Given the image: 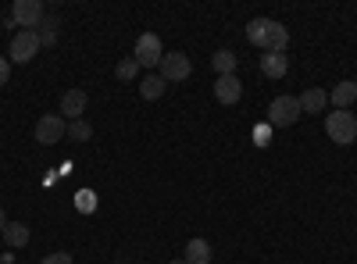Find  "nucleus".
Listing matches in <instances>:
<instances>
[{"label": "nucleus", "instance_id": "obj_1", "mask_svg": "<svg viewBox=\"0 0 357 264\" xmlns=\"http://www.w3.org/2000/svg\"><path fill=\"white\" fill-rule=\"evenodd\" d=\"M247 40H250L254 47H261L264 54H286V47H289V29H286L282 22H275V18H254V22L247 25Z\"/></svg>", "mask_w": 357, "mask_h": 264}, {"label": "nucleus", "instance_id": "obj_2", "mask_svg": "<svg viewBox=\"0 0 357 264\" xmlns=\"http://www.w3.org/2000/svg\"><path fill=\"white\" fill-rule=\"evenodd\" d=\"M301 100H296V97H275L272 104H268V125H272V129H289L296 118H301Z\"/></svg>", "mask_w": 357, "mask_h": 264}, {"label": "nucleus", "instance_id": "obj_3", "mask_svg": "<svg viewBox=\"0 0 357 264\" xmlns=\"http://www.w3.org/2000/svg\"><path fill=\"white\" fill-rule=\"evenodd\" d=\"M325 132H329L333 143L350 146V143L357 139V118H354L350 111H333L329 118H325Z\"/></svg>", "mask_w": 357, "mask_h": 264}, {"label": "nucleus", "instance_id": "obj_4", "mask_svg": "<svg viewBox=\"0 0 357 264\" xmlns=\"http://www.w3.org/2000/svg\"><path fill=\"white\" fill-rule=\"evenodd\" d=\"M132 57H136V65H139V68H158V65H161V57H165L161 36H158V33H143V36L136 40Z\"/></svg>", "mask_w": 357, "mask_h": 264}, {"label": "nucleus", "instance_id": "obj_5", "mask_svg": "<svg viewBox=\"0 0 357 264\" xmlns=\"http://www.w3.org/2000/svg\"><path fill=\"white\" fill-rule=\"evenodd\" d=\"M40 33H36V29H22V33L11 40V61L15 65H29V61H33V57L40 54Z\"/></svg>", "mask_w": 357, "mask_h": 264}, {"label": "nucleus", "instance_id": "obj_6", "mask_svg": "<svg viewBox=\"0 0 357 264\" xmlns=\"http://www.w3.org/2000/svg\"><path fill=\"white\" fill-rule=\"evenodd\" d=\"M65 136H68V122L61 118V114H43V118L36 122V143H43V146L61 143Z\"/></svg>", "mask_w": 357, "mask_h": 264}, {"label": "nucleus", "instance_id": "obj_7", "mask_svg": "<svg viewBox=\"0 0 357 264\" xmlns=\"http://www.w3.org/2000/svg\"><path fill=\"white\" fill-rule=\"evenodd\" d=\"M158 68H161L158 75H161L165 82H183V79H190V72H193L190 57H186L183 50H175V54H165Z\"/></svg>", "mask_w": 357, "mask_h": 264}, {"label": "nucleus", "instance_id": "obj_8", "mask_svg": "<svg viewBox=\"0 0 357 264\" xmlns=\"http://www.w3.org/2000/svg\"><path fill=\"white\" fill-rule=\"evenodd\" d=\"M43 4L40 0H15L11 4V22L15 25H22V29H36V25H43Z\"/></svg>", "mask_w": 357, "mask_h": 264}, {"label": "nucleus", "instance_id": "obj_9", "mask_svg": "<svg viewBox=\"0 0 357 264\" xmlns=\"http://www.w3.org/2000/svg\"><path fill=\"white\" fill-rule=\"evenodd\" d=\"M215 97H218V104H236L243 97L240 79H236V75H218L215 79Z\"/></svg>", "mask_w": 357, "mask_h": 264}, {"label": "nucleus", "instance_id": "obj_10", "mask_svg": "<svg viewBox=\"0 0 357 264\" xmlns=\"http://www.w3.org/2000/svg\"><path fill=\"white\" fill-rule=\"evenodd\" d=\"M86 90H68L65 97H61V118H68V122H79L82 118V111H86Z\"/></svg>", "mask_w": 357, "mask_h": 264}, {"label": "nucleus", "instance_id": "obj_11", "mask_svg": "<svg viewBox=\"0 0 357 264\" xmlns=\"http://www.w3.org/2000/svg\"><path fill=\"white\" fill-rule=\"evenodd\" d=\"M296 100H301V111H304V114H321L325 104H329V93L318 90V86H311V90H304Z\"/></svg>", "mask_w": 357, "mask_h": 264}, {"label": "nucleus", "instance_id": "obj_12", "mask_svg": "<svg viewBox=\"0 0 357 264\" xmlns=\"http://www.w3.org/2000/svg\"><path fill=\"white\" fill-rule=\"evenodd\" d=\"M211 257H215V250H211V243H207V240H190L186 243V254H183L186 264H211Z\"/></svg>", "mask_w": 357, "mask_h": 264}, {"label": "nucleus", "instance_id": "obj_13", "mask_svg": "<svg viewBox=\"0 0 357 264\" xmlns=\"http://www.w3.org/2000/svg\"><path fill=\"white\" fill-rule=\"evenodd\" d=\"M261 72H264L268 79H282V75L289 72V57H286V54H264V57H261Z\"/></svg>", "mask_w": 357, "mask_h": 264}, {"label": "nucleus", "instance_id": "obj_14", "mask_svg": "<svg viewBox=\"0 0 357 264\" xmlns=\"http://www.w3.org/2000/svg\"><path fill=\"white\" fill-rule=\"evenodd\" d=\"M329 100L336 104V111H350V104L357 100V82H340L329 93Z\"/></svg>", "mask_w": 357, "mask_h": 264}, {"label": "nucleus", "instance_id": "obj_15", "mask_svg": "<svg viewBox=\"0 0 357 264\" xmlns=\"http://www.w3.org/2000/svg\"><path fill=\"white\" fill-rule=\"evenodd\" d=\"M165 86H168V82H165L161 75H146V79L139 82V97H143V100H158V97L165 93Z\"/></svg>", "mask_w": 357, "mask_h": 264}, {"label": "nucleus", "instance_id": "obj_16", "mask_svg": "<svg viewBox=\"0 0 357 264\" xmlns=\"http://www.w3.org/2000/svg\"><path fill=\"white\" fill-rule=\"evenodd\" d=\"M4 240H8V247H25L29 243V225H22V222H8V228H4Z\"/></svg>", "mask_w": 357, "mask_h": 264}, {"label": "nucleus", "instance_id": "obj_17", "mask_svg": "<svg viewBox=\"0 0 357 264\" xmlns=\"http://www.w3.org/2000/svg\"><path fill=\"white\" fill-rule=\"evenodd\" d=\"M236 61H240V57H236L232 50H218V54L211 57V65H215L218 75H236Z\"/></svg>", "mask_w": 357, "mask_h": 264}, {"label": "nucleus", "instance_id": "obj_18", "mask_svg": "<svg viewBox=\"0 0 357 264\" xmlns=\"http://www.w3.org/2000/svg\"><path fill=\"white\" fill-rule=\"evenodd\" d=\"M89 136H93V129H89L82 118H79V122H68V139H72V143H86Z\"/></svg>", "mask_w": 357, "mask_h": 264}, {"label": "nucleus", "instance_id": "obj_19", "mask_svg": "<svg viewBox=\"0 0 357 264\" xmlns=\"http://www.w3.org/2000/svg\"><path fill=\"white\" fill-rule=\"evenodd\" d=\"M136 72H139V65H136V57H126L122 65L114 68V75L122 79V82H129V79H136Z\"/></svg>", "mask_w": 357, "mask_h": 264}, {"label": "nucleus", "instance_id": "obj_20", "mask_svg": "<svg viewBox=\"0 0 357 264\" xmlns=\"http://www.w3.org/2000/svg\"><path fill=\"white\" fill-rule=\"evenodd\" d=\"M54 29H57V22H54V18H43V33H40V43H43V47L57 43V33H54Z\"/></svg>", "mask_w": 357, "mask_h": 264}, {"label": "nucleus", "instance_id": "obj_21", "mask_svg": "<svg viewBox=\"0 0 357 264\" xmlns=\"http://www.w3.org/2000/svg\"><path fill=\"white\" fill-rule=\"evenodd\" d=\"M40 264H75L72 261V254H65V250H57V254H47Z\"/></svg>", "mask_w": 357, "mask_h": 264}, {"label": "nucleus", "instance_id": "obj_22", "mask_svg": "<svg viewBox=\"0 0 357 264\" xmlns=\"http://www.w3.org/2000/svg\"><path fill=\"white\" fill-rule=\"evenodd\" d=\"M75 200H79V211H93L97 208V196L93 193H79Z\"/></svg>", "mask_w": 357, "mask_h": 264}, {"label": "nucleus", "instance_id": "obj_23", "mask_svg": "<svg viewBox=\"0 0 357 264\" xmlns=\"http://www.w3.org/2000/svg\"><path fill=\"white\" fill-rule=\"evenodd\" d=\"M268 136H272V125H257L254 129V143L257 146H268Z\"/></svg>", "mask_w": 357, "mask_h": 264}, {"label": "nucleus", "instance_id": "obj_24", "mask_svg": "<svg viewBox=\"0 0 357 264\" xmlns=\"http://www.w3.org/2000/svg\"><path fill=\"white\" fill-rule=\"evenodd\" d=\"M8 79H11V61L0 57V86H8Z\"/></svg>", "mask_w": 357, "mask_h": 264}, {"label": "nucleus", "instance_id": "obj_25", "mask_svg": "<svg viewBox=\"0 0 357 264\" xmlns=\"http://www.w3.org/2000/svg\"><path fill=\"white\" fill-rule=\"evenodd\" d=\"M4 228H8V215H4V211H0V232H4Z\"/></svg>", "mask_w": 357, "mask_h": 264}, {"label": "nucleus", "instance_id": "obj_26", "mask_svg": "<svg viewBox=\"0 0 357 264\" xmlns=\"http://www.w3.org/2000/svg\"><path fill=\"white\" fill-rule=\"evenodd\" d=\"M172 264H186V261H183V257H178V261H172Z\"/></svg>", "mask_w": 357, "mask_h": 264}, {"label": "nucleus", "instance_id": "obj_27", "mask_svg": "<svg viewBox=\"0 0 357 264\" xmlns=\"http://www.w3.org/2000/svg\"><path fill=\"white\" fill-rule=\"evenodd\" d=\"M0 264H4V261H0Z\"/></svg>", "mask_w": 357, "mask_h": 264}]
</instances>
